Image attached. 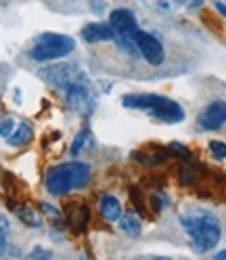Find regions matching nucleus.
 <instances>
[{"mask_svg":"<svg viewBox=\"0 0 226 260\" xmlns=\"http://www.w3.org/2000/svg\"><path fill=\"white\" fill-rule=\"evenodd\" d=\"M9 239H11V224L9 218L0 212V256L9 250Z\"/></svg>","mask_w":226,"mask_h":260,"instance_id":"2eb2a0df","label":"nucleus"},{"mask_svg":"<svg viewBox=\"0 0 226 260\" xmlns=\"http://www.w3.org/2000/svg\"><path fill=\"white\" fill-rule=\"evenodd\" d=\"M82 38H84L88 44L105 42V40H111V38H113V31H111L109 23H88V25L82 29Z\"/></svg>","mask_w":226,"mask_h":260,"instance_id":"9b49d317","label":"nucleus"},{"mask_svg":"<svg viewBox=\"0 0 226 260\" xmlns=\"http://www.w3.org/2000/svg\"><path fill=\"white\" fill-rule=\"evenodd\" d=\"M109 27L113 31V38L120 42V46L124 48H130L134 53L136 46H134V36L138 31V23L132 11L128 9H118L109 15Z\"/></svg>","mask_w":226,"mask_h":260,"instance_id":"20e7f679","label":"nucleus"},{"mask_svg":"<svg viewBox=\"0 0 226 260\" xmlns=\"http://www.w3.org/2000/svg\"><path fill=\"white\" fill-rule=\"evenodd\" d=\"M76 48L73 38L65 36V34H42L36 44L31 46L29 57L34 61H55V59H63L67 57Z\"/></svg>","mask_w":226,"mask_h":260,"instance_id":"7ed1b4c3","label":"nucleus"},{"mask_svg":"<svg viewBox=\"0 0 226 260\" xmlns=\"http://www.w3.org/2000/svg\"><path fill=\"white\" fill-rule=\"evenodd\" d=\"M90 181V166L84 161L59 164L46 174V191L51 195H65L69 191L82 189Z\"/></svg>","mask_w":226,"mask_h":260,"instance_id":"f03ea898","label":"nucleus"},{"mask_svg":"<svg viewBox=\"0 0 226 260\" xmlns=\"http://www.w3.org/2000/svg\"><path fill=\"white\" fill-rule=\"evenodd\" d=\"M13 130H15V122H13V118H3V120H0V137L9 139Z\"/></svg>","mask_w":226,"mask_h":260,"instance_id":"6ab92c4d","label":"nucleus"},{"mask_svg":"<svg viewBox=\"0 0 226 260\" xmlns=\"http://www.w3.org/2000/svg\"><path fill=\"white\" fill-rule=\"evenodd\" d=\"M17 214H19V218H21L23 222H27L29 226H38V224H40V220L34 216V212H31L29 208H19Z\"/></svg>","mask_w":226,"mask_h":260,"instance_id":"a211bd4d","label":"nucleus"},{"mask_svg":"<svg viewBox=\"0 0 226 260\" xmlns=\"http://www.w3.org/2000/svg\"><path fill=\"white\" fill-rule=\"evenodd\" d=\"M29 139H31V126L27 122H21L19 126H15V130L7 141H9V145H13V147H19V145H25Z\"/></svg>","mask_w":226,"mask_h":260,"instance_id":"ddd939ff","label":"nucleus"},{"mask_svg":"<svg viewBox=\"0 0 226 260\" xmlns=\"http://www.w3.org/2000/svg\"><path fill=\"white\" fill-rule=\"evenodd\" d=\"M180 224L191 237V246L199 254L209 252L218 246L222 229H220V220L214 212L203 208H186L180 212Z\"/></svg>","mask_w":226,"mask_h":260,"instance_id":"f257e3e1","label":"nucleus"},{"mask_svg":"<svg viewBox=\"0 0 226 260\" xmlns=\"http://www.w3.org/2000/svg\"><path fill=\"white\" fill-rule=\"evenodd\" d=\"M38 76L42 80H46L48 84L57 86L61 92L73 86V84H80V82H86V76L84 72L78 68L76 63H57V65H51V68H44L38 72Z\"/></svg>","mask_w":226,"mask_h":260,"instance_id":"39448f33","label":"nucleus"},{"mask_svg":"<svg viewBox=\"0 0 226 260\" xmlns=\"http://www.w3.org/2000/svg\"><path fill=\"white\" fill-rule=\"evenodd\" d=\"M216 258H218V260H222V258H226V252H220V254H216Z\"/></svg>","mask_w":226,"mask_h":260,"instance_id":"4be33fe9","label":"nucleus"},{"mask_svg":"<svg viewBox=\"0 0 226 260\" xmlns=\"http://www.w3.org/2000/svg\"><path fill=\"white\" fill-rule=\"evenodd\" d=\"M226 124V101H214L209 103L199 113V126L205 130H218Z\"/></svg>","mask_w":226,"mask_h":260,"instance_id":"1a4fd4ad","label":"nucleus"},{"mask_svg":"<svg viewBox=\"0 0 226 260\" xmlns=\"http://www.w3.org/2000/svg\"><path fill=\"white\" fill-rule=\"evenodd\" d=\"M101 214L109 222L120 220V216H122V204H120V200L116 198V195H105V198L101 200Z\"/></svg>","mask_w":226,"mask_h":260,"instance_id":"f8f14e48","label":"nucleus"},{"mask_svg":"<svg viewBox=\"0 0 226 260\" xmlns=\"http://www.w3.org/2000/svg\"><path fill=\"white\" fill-rule=\"evenodd\" d=\"M90 143H92V135L88 133V128H84L82 133L76 137V141H73V145H71V155H80V153L84 151V147H88Z\"/></svg>","mask_w":226,"mask_h":260,"instance_id":"dca6fc26","label":"nucleus"},{"mask_svg":"<svg viewBox=\"0 0 226 260\" xmlns=\"http://www.w3.org/2000/svg\"><path fill=\"white\" fill-rule=\"evenodd\" d=\"M214 7L218 9L220 15H224V17H226V5H224V3H214Z\"/></svg>","mask_w":226,"mask_h":260,"instance_id":"412c9836","label":"nucleus"},{"mask_svg":"<svg viewBox=\"0 0 226 260\" xmlns=\"http://www.w3.org/2000/svg\"><path fill=\"white\" fill-rule=\"evenodd\" d=\"M120 229L126 233V235H130V237H136L140 233V220L134 216V214H122L120 216Z\"/></svg>","mask_w":226,"mask_h":260,"instance_id":"4468645a","label":"nucleus"},{"mask_svg":"<svg viewBox=\"0 0 226 260\" xmlns=\"http://www.w3.org/2000/svg\"><path fill=\"white\" fill-rule=\"evenodd\" d=\"M63 96H65L67 105L78 113H90L92 107H94V99H92L88 80L86 82H80V84H73V86L65 88L63 90Z\"/></svg>","mask_w":226,"mask_h":260,"instance_id":"0eeeda50","label":"nucleus"},{"mask_svg":"<svg viewBox=\"0 0 226 260\" xmlns=\"http://www.w3.org/2000/svg\"><path fill=\"white\" fill-rule=\"evenodd\" d=\"M151 116L155 120H161V122H168V124H176V122H182L184 120V109L176 103V101H168L164 105H159L157 109L151 111Z\"/></svg>","mask_w":226,"mask_h":260,"instance_id":"9d476101","label":"nucleus"},{"mask_svg":"<svg viewBox=\"0 0 226 260\" xmlns=\"http://www.w3.org/2000/svg\"><path fill=\"white\" fill-rule=\"evenodd\" d=\"M170 99L168 96H161V94H151V92H136V94H128L122 99V105L128 109H140V111H153L159 105L168 103Z\"/></svg>","mask_w":226,"mask_h":260,"instance_id":"6e6552de","label":"nucleus"},{"mask_svg":"<svg viewBox=\"0 0 226 260\" xmlns=\"http://www.w3.org/2000/svg\"><path fill=\"white\" fill-rule=\"evenodd\" d=\"M134 46H136V51L144 57V61L151 63V65H161L166 61V51H164V46H161V42L149 34V31H136V36H134Z\"/></svg>","mask_w":226,"mask_h":260,"instance_id":"423d86ee","label":"nucleus"},{"mask_svg":"<svg viewBox=\"0 0 226 260\" xmlns=\"http://www.w3.org/2000/svg\"><path fill=\"white\" fill-rule=\"evenodd\" d=\"M172 151H176V153H180V155L189 157V151L182 147V145H178V143H172Z\"/></svg>","mask_w":226,"mask_h":260,"instance_id":"aec40b11","label":"nucleus"},{"mask_svg":"<svg viewBox=\"0 0 226 260\" xmlns=\"http://www.w3.org/2000/svg\"><path fill=\"white\" fill-rule=\"evenodd\" d=\"M209 151L216 159H226V143L222 141H212L209 143Z\"/></svg>","mask_w":226,"mask_h":260,"instance_id":"f3484780","label":"nucleus"}]
</instances>
